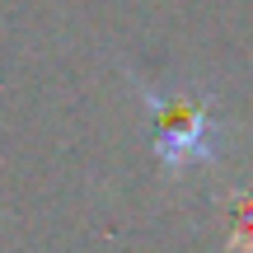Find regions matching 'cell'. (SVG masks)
<instances>
[{"mask_svg":"<svg viewBox=\"0 0 253 253\" xmlns=\"http://www.w3.org/2000/svg\"><path fill=\"white\" fill-rule=\"evenodd\" d=\"M225 253H253V183L225 197Z\"/></svg>","mask_w":253,"mask_h":253,"instance_id":"obj_2","label":"cell"},{"mask_svg":"<svg viewBox=\"0 0 253 253\" xmlns=\"http://www.w3.org/2000/svg\"><path fill=\"white\" fill-rule=\"evenodd\" d=\"M131 84L145 108V122H150L155 160L169 178H188V173L216 169L225 160V126L216 122L207 94L155 84V80H141V75Z\"/></svg>","mask_w":253,"mask_h":253,"instance_id":"obj_1","label":"cell"}]
</instances>
